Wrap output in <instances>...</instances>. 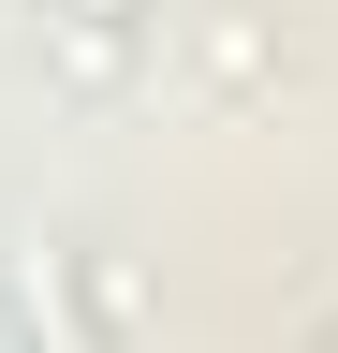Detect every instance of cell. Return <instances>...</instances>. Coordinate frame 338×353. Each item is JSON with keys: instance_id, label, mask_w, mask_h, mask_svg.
Segmentation results:
<instances>
[{"instance_id": "obj_1", "label": "cell", "mask_w": 338, "mask_h": 353, "mask_svg": "<svg viewBox=\"0 0 338 353\" xmlns=\"http://www.w3.org/2000/svg\"><path fill=\"white\" fill-rule=\"evenodd\" d=\"M30 339H45V353H89V339L59 324V294H45V280H30Z\"/></svg>"}]
</instances>
